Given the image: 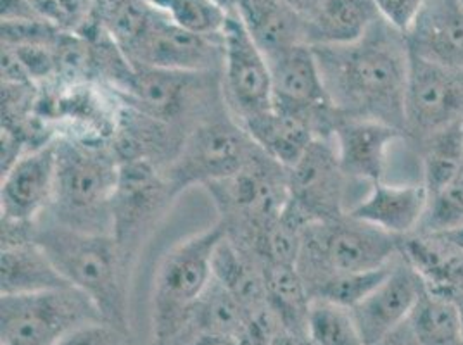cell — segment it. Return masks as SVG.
Masks as SVG:
<instances>
[{
  "mask_svg": "<svg viewBox=\"0 0 463 345\" xmlns=\"http://www.w3.org/2000/svg\"><path fill=\"white\" fill-rule=\"evenodd\" d=\"M313 52L337 115L375 119L405 134L410 49L403 33L379 18L362 39Z\"/></svg>",
  "mask_w": 463,
  "mask_h": 345,
  "instance_id": "6da1fadb",
  "label": "cell"
},
{
  "mask_svg": "<svg viewBox=\"0 0 463 345\" xmlns=\"http://www.w3.org/2000/svg\"><path fill=\"white\" fill-rule=\"evenodd\" d=\"M35 240L59 273L85 294L104 323L130 337V282L111 233L73 230L39 221Z\"/></svg>",
  "mask_w": 463,
  "mask_h": 345,
  "instance_id": "7a4b0ae2",
  "label": "cell"
},
{
  "mask_svg": "<svg viewBox=\"0 0 463 345\" xmlns=\"http://www.w3.org/2000/svg\"><path fill=\"white\" fill-rule=\"evenodd\" d=\"M56 187L40 221L92 233H111V200L119 159L111 144L56 136Z\"/></svg>",
  "mask_w": 463,
  "mask_h": 345,
  "instance_id": "3957f363",
  "label": "cell"
},
{
  "mask_svg": "<svg viewBox=\"0 0 463 345\" xmlns=\"http://www.w3.org/2000/svg\"><path fill=\"white\" fill-rule=\"evenodd\" d=\"M225 237L222 223L180 240L165 254L155 276L151 328L155 345H174L213 278V254Z\"/></svg>",
  "mask_w": 463,
  "mask_h": 345,
  "instance_id": "277c9868",
  "label": "cell"
},
{
  "mask_svg": "<svg viewBox=\"0 0 463 345\" xmlns=\"http://www.w3.org/2000/svg\"><path fill=\"white\" fill-rule=\"evenodd\" d=\"M115 96L119 104L187 132L227 111L222 71L187 73L134 64L132 77Z\"/></svg>",
  "mask_w": 463,
  "mask_h": 345,
  "instance_id": "5b68a950",
  "label": "cell"
},
{
  "mask_svg": "<svg viewBox=\"0 0 463 345\" xmlns=\"http://www.w3.org/2000/svg\"><path fill=\"white\" fill-rule=\"evenodd\" d=\"M204 191L212 197L227 238L244 246L288 204V168L260 149L241 172Z\"/></svg>",
  "mask_w": 463,
  "mask_h": 345,
  "instance_id": "8992f818",
  "label": "cell"
},
{
  "mask_svg": "<svg viewBox=\"0 0 463 345\" xmlns=\"http://www.w3.org/2000/svg\"><path fill=\"white\" fill-rule=\"evenodd\" d=\"M400 257V238L349 214L309 225L296 263L305 284L328 271H372Z\"/></svg>",
  "mask_w": 463,
  "mask_h": 345,
  "instance_id": "52a82bcc",
  "label": "cell"
},
{
  "mask_svg": "<svg viewBox=\"0 0 463 345\" xmlns=\"http://www.w3.org/2000/svg\"><path fill=\"white\" fill-rule=\"evenodd\" d=\"M175 195L159 166L146 159L119 161L111 200V237L132 275L138 252L170 211Z\"/></svg>",
  "mask_w": 463,
  "mask_h": 345,
  "instance_id": "ba28073f",
  "label": "cell"
},
{
  "mask_svg": "<svg viewBox=\"0 0 463 345\" xmlns=\"http://www.w3.org/2000/svg\"><path fill=\"white\" fill-rule=\"evenodd\" d=\"M260 147L229 111L199 123L184 140L174 161L163 170L175 195L213 185L241 172Z\"/></svg>",
  "mask_w": 463,
  "mask_h": 345,
  "instance_id": "9c48e42d",
  "label": "cell"
},
{
  "mask_svg": "<svg viewBox=\"0 0 463 345\" xmlns=\"http://www.w3.org/2000/svg\"><path fill=\"white\" fill-rule=\"evenodd\" d=\"M96 322H102L97 307L77 288L0 295V345H56Z\"/></svg>",
  "mask_w": 463,
  "mask_h": 345,
  "instance_id": "30bf717a",
  "label": "cell"
},
{
  "mask_svg": "<svg viewBox=\"0 0 463 345\" xmlns=\"http://www.w3.org/2000/svg\"><path fill=\"white\" fill-rule=\"evenodd\" d=\"M222 92L227 111L239 125L273 107L270 62L235 11L223 33Z\"/></svg>",
  "mask_w": 463,
  "mask_h": 345,
  "instance_id": "8fae6325",
  "label": "cell"
},
{
  "mask_svg": "<svg viewBox=\"0 0 463 345\" xmlns=\"http://www.w3.org/2000/svg\"><path fill=\"white\" fill-rule=\"evenodd\" d=\"M457 123H463V68H449L410 54L406 138L417 145Z\"/></svg>",
  "mask_w": 463,
  "mask_h": 345,
  "instance_id": "7c38bea8",
  "label": "cell"
},
{
  "mask_svg": "<svg viewBox=\"0 0 463 345\" xmlns=\"http://www.w3.org/2000/svg\"><path fill=\"white\" fill-rule=\"evenodd\" d=\"M349 182L332 136L317 138L288 168L289 202L311 225L343 218L347 214L345 200Z\"/></svg>",
  "mask_w": 463,
  "mask_h": 345,
  "instance_id": "4fadbf2b",
  "label": "cell"
},
{
  "mask_svg": "<svg viewBox=\"0 0 463 345\" xmlns=\"http://www.w3.org/2000/svg\"><path fill=\"white\" fill-rule=\"evenodd\" d=\"M125 54L136 66L187 73L222 71L223 39L191 33L155 7L144 33Z\"/></svg>",
  "mask_w": 463,
  "mask_h": 345,
  "instance_id": "5bb4252c",
  "label": "cell"
},
{
  "mask_svg": "<svg viewBox=\"0 0 463 345\" xmlns=\"http://www.w3.org/2000/svg\"><path fill=\"white\" fill-rule=\"evenodd\" d=\"M273 79V107L294 115L307 116L318 126L320 136L330 138L335 109L320 73L313 47L296 45L269 59Z\"/></svg>",
  "mask_w": 463,
  "mask_h": 345,
  "instance_id": "9a60e30c",
  "label": "cell"
},
{
  "mask_svg": "<svg viewBox=\"0 0 463 345\" xmlns=\"http://www.w3.org/2000/svg\"><path fill=\"white\" fill-rule=\"evenodd\" d=\"M56 138L20 159L2 174L0 214L5 219L39 223L51 208L56 187Z\"/></svg>",
  "mask_w": 463,
  "mask_h": 345,
  "instance_id": "2e32d148",
  "label": "cell"
},
{
  "mask_svg": "<svg viewBox=\"0 0 463 345\" xmlns=\"http://www.w3.org/2000/svg\"><path fill=\"white\" fill-rule=\"evenodd\" d=\"M425 288L422 276L400 254V259L386 280L360 304L351 307L365 345L377 344L406 323Z\"/></svg>",
  "mask_w": 463,
  "mask_h": 345,
  "instance_id": "e0dca14e",
  "label": "cell"
},
{
  "mask_svg": "<svg viewBox=\"0 0 463 345\" xmlns=\"http://www.w3.org/2000/svg\"><path fill=\"white\" fill-rule=\"evenodd\" d=\"M400 138H406L402 130L365 117L337 115L332 128V140L343 172L351 182L370 185L384 180L387 151Z\"/></svg>",
  "mask_w": 463,
  "mask_h": 345,
  "instance_id": "ac0fdd59",
  "label": "cell"
},
{
  "mask_svg": "<svg viewBox=\"0 0 463 345\" xmlns=\"http://www.w3.org/2000/svg\"><path fill=\"white\" fill-rule=\"evenodd\" d=\"M429 192L424 183L392 185L373 183L364 199L354 202L347 214L392 237H406L420 228Z\"/></svg>",
  "mask_w": 463,
  "mask_h": 345,
  "instance_id": "d6986e66",
  "label": "cell"
},
{
  "mask_svg": "<svg viewBox=\"0 0 463 345\" xmlns=\"http://www.w3.org/2000/svg\"><path fill=\"white\" fill-rule=\"evenodd\" d=\"M405 37L410 54L463 68L462 0H425L422 13Z\"/></svg>",
  "mask_w": 463,
  "mask_h": 345,
  "instance_id": "ffe728a7",
  "label": "cell"
},
{
  "mask_svg": "<svg viewBox=\"0 0 463 345\" xmlns=\"http://www.w3.org/2000/svg\"><path fill=\"white\" fill-rule=\"evenodd\" d=\"M235 13L267 59L307 43L305 18L282 0H235Z\"/></svg>",
  "mask_w": 463,
  "mask_h": 345,
  "instance_id": "44dd1931",
  "label": "cell"
},
{
  "mask_svg": "<svg viewBox=\"0 0 463 345\" xmlns=\"http://www.w3.org/2000/svg\"><path fill=\"white\" fill-rule=\"evenodd\" d=\"M256 145L282 166L290 168L311 142L320 136L318 126L307 116L294 115L271 107L269 113L254 116L241 125Z\"/></svg>",
  "mask_w": 463,
  "mask_h": 345,
  "instance_id": "7402d4cb",
  "label": "cell"
},
{
  "mask_svg": "<svg viewBox=\"0 0 463 345\" xmlns=\"http://www.w3.org/2000/svg\"><path fill=\"white\" fill-rule=\"evenodd\" d=\"M400 254L430 292H463V252L438 235L411 233L400 238Z\"/></svg>",
  "mask_w": 463,
  "mask_h": 345,
  "instance_id": "603a6c76",
  "label": "cell"
},
{
  "mask_svg": "<svg viewBox=\"0 0 463 345\" xmlns=\"http://www.w3.org/2000/svg\"><path fill=\"white\" fill-rule=\"evenodd\" d=\"M379 18L373 0H322L305 20L307 43L322 47L356 42Z\"/></svg>",
  "mask_w": 463,
  "mask_h": 345,
  "instance_id": "cb8c5ba5",
  "label": "cell"
},
{
  "mask_svg": "<svg viewBox=\"0 0 463 345\" xmlns=\"http://www.w3.org/2000/svg\"><path fill=\"white\" fill-rule=\"evenodd\" d=\"M71 287L37 240L0 250V295Z\"/></svg>",
  "mask_w": 463,
  "mask_h": 345,
  "instance_id": "d4e9b609",
  "label": "cell"
},
{
  "mask_svg": "<svg viewBox=\"0 0 463 345\" xmlns=\"http://www.w3.org/2000/svg\"><path fill=\"white\" fill-rule=\"evenodd\" d=\"M213 278L231 292L250 312L267 303L265 275L261 263L223 237L213 254Z\"/></svg>",
  "mask_w": 463,
  "mask_h": 345,
  "instance_id": "484cf974",
  "label": "cell"
},
{
  "mask_svg": "<svg viewBox=\"0 0 463 345\" xmlns=\"http://www.w3.org/2000/svg\"><path fill=\"white\" fill-rule=\"evenodd\" d=\"M263 275L267 303L282 328L308 335L311 295L298 268L290 265H265Z\"/></svg>",
  "mask_w": 463,
  "mask_h": 345,
  "instance_id": "4316f807",
  "label": "cell"
},
{
  "mask_svg": "<svg viewBox=\"0 0 463 345\" xmlns=\"http://www.w3.org/2000/svg\"><path fill=\"white\" fill-rule=\"evenodd\" d=\"M422 183L429 195L443 191L463 172V123L451 125L419 142Z\"/></svg>",
  "mask_w": 463,
  "mask_h": 345,
  "instance_id": "83f0119b",
  "label": "cell"
},
{
  "mask_svg": "<svg viewBox=\"0 0 463 345\" xmlns=\"http://www.w3.org/2000/svg\"><path fill=\"white\" fill-rule=\"evenodd\" d=\"M408 325L417 345H463L460 311L449 295L425 288Z\"/></svg>",
  "mask_w": 463,
  "mask_h": 345,
  "instance_id": "f1b7e54d",
  "label": "cell"
},
{
  "mask_svg": "<svg viewBox=\"0 0 463 345\" xmlns=\"http://www.w3.org/2000/svg\"><path fill=\"white\" fill-rule=\"evenodd\" d=\"M246 323H248V311L227 288L212 278L210 285L203 292V295L193 307L187 326L184 333L178 337V340L199 331L229 333V335H237L244 339Z\"/></svg>",
  "mask_w": 463,
  "mask_h": 345,
  "instance_id": "f546056e",
  "label": "cell"
},
{
  "mask_svg": "<svg viewBox=\"0 0 463 345\" xmlns=\"http://www.w3.org/2000/svg\"><path fill=\"white\" fill-rule=\"evenodd\" d=\"M396 261L389 266L372 271H328L307 284L309 295L311 299H324L351 309L360 304L368 294H372L386 280Z\"/></svg>",
  "mask_w": 463,
  "mask_h": 345,
  "instance_id": "4dcf8cb0",
  "label": "cell"
},
{
  "mask_svg": "<svg viewBox=\"0 0 463 345\" xmlns=\"http://www.w3.org/2000/svg\"><path fill=\"white\" fill-rule=\"evenodd\" d=\"M153 5L180 28L208 39H223L232 13L220 0H156Z\"/></svg>",
  "mask_w": 463,
  "mask_h": 345,
  "instance_id": "1f68e13d",
  "label": "cell"
},
{
  "mask_svg": "<svg viewBox=\"0 0 463 345\" xmlns=\"http://www.w3.org/2000/svg\"><path fill=\"white\" fill-rule=\"evenodd\" d=\"M308 337L315 345H365L349 307L311 299Z\"/></svg>",
  "mask_w": 463,
  "mask_h": 345,
  "instance_id": "d6a6232c",
  "label": "cell"
},
{
  "mask_svg": "<svg viewBox=\"0 0 463 345\" xmlns=\"http://www.w3.org/2000/svg\"><path fill=\"white\" fill-rule=\"evenodd\" d=\"M463 227V172L443 191L429 195L420 228L415 233L441 235Z\"/></svg>",
  "mask_w": 463,
  "mask_h": 345,
  "instance_id": "836d02e7",
  "label": "cell"
},
{
  "mask_svg": "<svg viewBox=\"0 0 463 345\" xmlns=\"http://www.w3.org/2000/svg\"><path fill=\"white\" fill-rule=\"evenodd\" d=\"M62 32V26L43 18L2 21L0 24L4 45H56Z\"/></svg>",
  "mask_w": 463,
  "mask_h": 345,
  "instance_id": "e575fe53",
  "label": "cell"
},
{
  "mask_svg": "<svg viewBox=\"0 0 463 345\" xmlns=\"http://www.w3.org/2000/svg\"><path fill=\"white\" fill-rule=\"evenodd\" d=\"M381 20L406 35L424 9L425 0H373Z\"/></svg>",
  "mask_w": 463,
  "mask_h": 345,
  "instance_id": "d590c367",
  "label": "cell"
},
{
  "mask_svg": "<svg viewBox=\"0 0 463 345\" xmlns=\"http://www.w3.org/2000/svg\"><path fill=\"white\" fill-rule=\"evenodd\" d=\"M127 333L104 322L80 326L62 337L56 345H125Z\"/></svg>",
  "mask_w": 463,
  "mask_h": 345,
  "instance_id": "8d00e7d4",
  "label": "cell"
},
{
  "mask_svg": "<svg viewBox=\"0 0 463 345\" xmlns=\"http://www.w3.org/2000/svg\"><path fill=\"white\" fill-rule=\"evenodd\" d=\"M58 4L64 30L81 33L96 23V0H58Z\"/></svg>",
  "mask_w": 463,
  "mask_h": 345,
  "instance_id": "74e56055",
  "label": "cell"
},
{
  "mask_svg": "<svg viewBox=\"0 0 463 345\" xmlns=\"http://www.w3.org/2000/svg\"><path fill=\"white\" fill-rule=\"evenodd\" d=\"M175 345H246V342H244V339H241L237 335L199 331V333H191V335L184 337Z\"/></svg>",
  "mask_w": 463,
  "mask_h": 345,
  "instance_id": "f35d334b",
  "label": "cell"
},
{
  "mask_svg": "<svg viewBox=\"0 0 463 345\" xmlns=\"http://www.w3.org/2000/svg\"><path fill=\"white\" fill-rule=\"evenodd\" d=\"M2 21L35 20L40 18L28 0H0Z\"/></svg>",
  "mask_w": 463,
  "mask_h": 345,
  "instance_id": "ab89813d",
  "label": "cell"
},
{
  "mask_svg": "<svg viewBox=\"0 0 463 345\" xmlns=\"http://www.w3.org/2000/svg\"><path fill=\"white\" fill-rule=\"evenodd\" d=\"M35 13L43 20L52 21L59 26L61 24V11H59L58 0H28Z\"/></svg>",
  "mask_w": 463,
  "mask_h": 345,
  "instance_id": "60d3db41",
  "label": "cell"
},
{
  "mask_svg": "<svg viewBox=\"0 0 463 345\" xmlns=\"http://www.w3.org/2000/svg\"><path fill=\"white\" fill-rule=\"evenodd\" d=\"M373 345H417V340L406 322L400 328H396L394 331H391L383 340H379L377 344Z\"/></svg>",
  "mask_w": 463,
  "mask_h": 345,
  "instance_id": "b9f144b4",
  "label": "cell"
},
{
  "mask_svg": "<svg viewBox=\"0 0 463 345\" xmlns=\"http://www.w3.org/2000/svg\"><path fill=\"white\" fill-rule=\"evenodd\" d=\"M269 345H315L311 342L308 335H299V333H292L284 328H280L277 331V335L271 339Z\"/></svg>",
  "mask_w": 463,
  "mask_h": 345,
  "instance_id": "7bdbcfd3",
  "label": "cell"
},
{
  "mask_svg": "<svg viewBox=\"0 0 463 345\" xmlns=\"http://www.w3.org/2000/svg\"><path fill=\"white\" fill-rule=\"evenodd\" d=\"M286 5H289L292 11H296L299 16H303L305 20L309 14L318 7V4L322 0H282Z\"/></svg>",
  "mask_w": 463,
  "mask_h": 345,
  "instance_id": "ee69618b",
  "label": "cell"
},
{
  "mask_svg": "<svg viewBox=\"0 0 463 345\" xmlns=\"http://www.w3.org/2000/svg\"><path fill=\"white\" fill-rule=\"evenodd\" d=\"M438 237H441L448 244H451L453 247H457V249L463 252V227L457 228V230L448 231V233H441Z\"/></svg>",
  "mask_w": 463,
  "mask_h": 345,
  "instance_id": "f6af8a7d",
  "label": "cell"
},
{
  "mask_svg": "<svg viewBox=\"0 0 463 345\" xmlns=\"http://www.w3.org/2000/svg\"><path fill=\"white\" fill-rule=\"evenodd\" d=\"M449 297H453V301L457 303L458 311H460V318H462V331H463V292H453L449 294Z\"/></svg>",
  "mask_w": 463,
  "mask_h": 345,
  "instance_id": "bcb514c9",
  "label": "cell"
},
{
  "mask_svg": "<svg viewBox=\"0 0 463 345\" xmlns=\"http://www.w3.org/2000/svg\"><path fill=\"white\" fill-rule=\"evenodd\" d=\"M229 11H235V0H220Z\"/></svg>",
  "mask_w": 463,
  "mask_h": 345,
  "instance_id": "7dc6e473",
  "label": "cell"
},
{
  "mask_svg": "<svg viewBox=\"0 0 463 345\" xmlns=\"http://www.w3.org/2000/svg\"><path fill=\"white\" fill-rule=\"evenodd\" d=\"M462 4H463V0H462Z\"/></svg>",
  "mask_w": 463,
  "mask_h": 345,
  "instance_id": "c3c4849f",
  "label": "cell"
}]
</instances>
